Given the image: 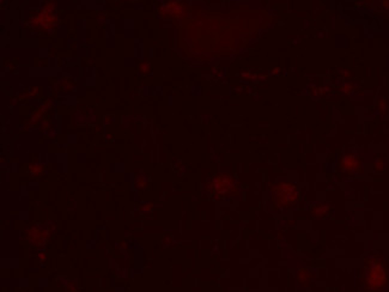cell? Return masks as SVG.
Instances as JSON below:
<instances>
[{"mask_svg": "<svg viewBox=\"0 0 389 292\" xmlns=\"http://www.w3.org/2000/svg\"><path fill=\"white\" fill-rule=\"evenodd\" d=\"M205 188L211 198L217 199V200L234 198L240 191L237 181L226 173H221V174L213 176L211 180L208 181Z\"/></svg>", "mask_w": 389, "mask_h": 292, "instance_id": "obj_1", "label": "cell"}, {"mask_svg": "<svg viewBox=\"0 0 389 292\" xmlns=\"http://www.w3.org/2000/svg\"><path fill=\"white\" fill-rule=\"evenodd\" d=\"M272 204L273 206L281 210H286L294 206L299 200V189L292 184L281 182L277 184L271 192Z\"/></svg>", "mask_w": 389, "mask_h": 292, "instance_id": "obj_2", "label": "cell"}, {"mask_svg": "<svg viewBox=\"0 0 389 292\" xmlns=\"http://www.w3.org/2000/svg\"><path fill=\"white\" fill-rule=\"evenodd\" d=\"M363 275H364V284L370 291L382 290L387 284V270L381 261H369L366 265Z\"/></svg>", "mask_w": 389, "mask_h": 292, "instance_id": "obj_3", "label": "cell"}, {"mask_svg": "<svg viewBox=\"0 0 389 292\" xmlns=\"http://www.w3.org/2000/svg\"><path fill=\"white\" fill-rule=\"evenodd\" d=\"M358 166H359V163L353 156H346L341 159V163H340L341 169L345 171H355L357 169Z\"/></svg>", "mask_w": 389, "mask_h": 292, "instance_id": "obj_4", "label": "cell"}, {"mask_svg": "<svg viewBox=\"0 0 389 292\" xmlns=\"http://www.w3.org/2000/svg\"><path fill=\"white\" fill-rule=\"evenodd\" d=\"M328 208H330V207L327 206V205H323V204L317 205V206H314L312 208V216L317 217V218H321V217L326 215Z\"/></svg>", "mask_w": 389, "mask_h": 292, "instance_id": "obj_5", "label": "cell"}]
</instances>
